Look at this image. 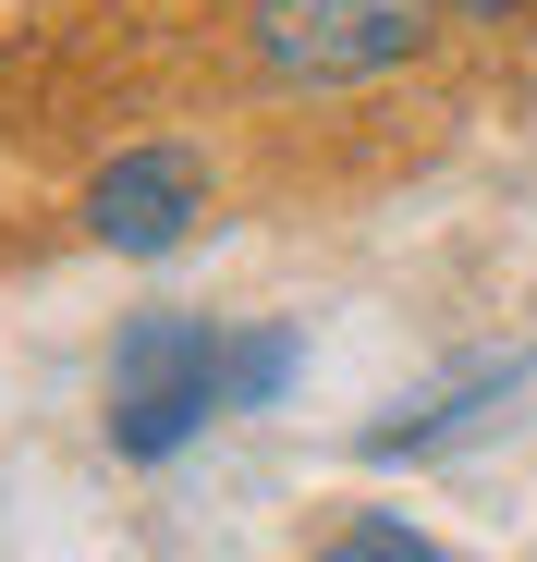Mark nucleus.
<instances>
[{"label":"nucleus","mask_w":537,"mask_h":562,"mask_svg":"<svg viewBox=\"0 0 537 562\" xmlns=\"http://www.w3.org/2000/svg\"><path fill=\"white\" fill-rule=\"evenodd\" d=\"M232 404V330L196 306H147L111 342V452L123 464H171L208 416Z\"/></svg>","instance_id":"nucleus-1"},{"label":"nucleus","mask_w":537,"mask_h":562,"mask_svg":"<svg viewBox=\"0 0 537 562\" xmlns=\"http://www.w3.org/2000/svg\"><path fill=\"white\" fill-rule=\"evenodd\" d=\"M196 221H208V159L184 135H147V147H123V159L85 171V233L123 245V257H171Z\"/></svg>","instance_id":"nucleus-3"},{"label":"nucleus","mask_w":537,"mask_h":562,"mask_svg":"<svg viewBox=\"0 0 537 562\" xmlns=\"http://www.w3.org/2000/svg\"><path fill=\"white\" fill-rule=\"evenodd\" d=\"M465 25H513V13H537V0H453Z\"/></svg>","instance_id":"nucleus-7"},{"label":"nucleus","mask_w":537,"mask_h":562,"mask_svg":"<svg viewBox=\"0 0 537 562\" xmlns=\"http://www.w3.org/2000/svg\"><path fill=\"white\" fill-rule=\"evenodd\" d=\"M294 330H244L232 342V416H256V404H282V380H294Z\"/></svg>","instance_id":"nucleus-6"},{"label":"nucleus","mask_w":537,"mask_h":562,"mask_svg":"<svg viewBox=\"0 0 537 562\" xmlns=\"http://www.w3.org/2000/svg\"><path fill=\"white\" fill-rule=\"evenodd\" d=\"M318 562H439V550H427L403 514H342V526L318 538Z\"/></svg>","instance_id":"nucleus-5"},{"label":"nucleus","mask_w":537,"mask_h":562,"mask_svg":"<svg viewBox=\"0 0 537 562\" xmlns=\"http://www.w3.org/2000/svg\"><path fill=\"white\" fill-rule=\"evenodd\" d=\"M439 13L453 0H244V49L268 86H294V99H318V86H379L403 74Z\"/></svg>","instance_id":"nucleus-2"},{"label":"nucleus","mask_w":537,"mask_h":562,"mask_svg":"<svg viewBox=\"0 0 537 562\" xmlns=\"http://www.w3.org/2000/svg\"><path fill=\"white\" fill-rule=\"evenodd\" d=\"M525 380H537L525 355H465V367H439V380H427L403 416H379L354 452H367V464H427V452H465V440H489V428L525 404Z\"/></svg>","instance_id":"nucleus-4"}]
</instances>
